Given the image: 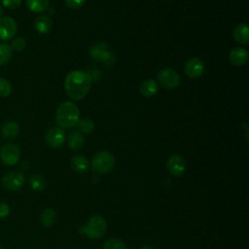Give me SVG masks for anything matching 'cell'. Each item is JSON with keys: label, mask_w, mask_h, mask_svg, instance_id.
<instances>
[{"label": "cell", "mask_w": 249, "mask_h": 249, "mask_svg": "<svg viewBox=\"0 0 249 249\" xmlns=\"http://www.w3.org/2000/svg\"><path fill=\"white\" fill-rule=\"evenodd\" d=\"M92 84L90 75L82 70H73L65 78L64 87L67 95L76 101L82 100L89 93Z\"/></svg>", "instance_id": "6da1fadb"}, {"label": "cell", "mask_w": 249, "mask_h": 249, "mask_svg": "<svg viewBox=\"0 0 249 249\" xmlns=\"http://www.w3.org/2000/svg\"><path fill=\"white\" fill-rule=\"evenodd\" d=\"M80 120V110L71 101L62 102L56 109L55 121L61 128L75 127Z\"/></svg>", "instance_id": "7a4b0ae2"}, {"label": "cell", "mask_w": 249, "mask_h": 249, "mask_svg": "<svg viewBox=\"0 0 249 249\" xmlns=\"http://www.w3.org/2000/svg\"><path fill=\"white\" fill-rule=\"evenodd\" d=\"M107 230V222L105 218L101 215L91 216L86 225L81 226L79 231L82 234H85L90 239H99L101 238Z\"/></svg>", "instance_id": "3957f363"}, {"label": "cell", "mask_w": 249, "mask_h": 249, "mask_svg": "<svg viewBox=\"0 0 249 249\" xmlns=\"http://www.w3.org/2000/svg\"><path fill=\"white\" fill-rule=\"evenodd\" d=\"M90 166L94 173L98 175L106 174L114 168L115 158L107 151H98L92 156Z\"/></svg>", "instance_id": "277c9868"}, {"label": "cell", "mask_w": 249, "mask_h": 249, "mask_svg": "<svg viewBox=\"0 0 249 249\" xmlns=\"http://www.w3.org/2000/svg\"><path fill=\"white\" fill-rule=\"evenodd\" d=\"M158 82L166 89H174L180 85V76L174 69L166 67L159 72Z\"/></svg>", "instance_id": "5b68a950"}, {"label": "cell", "mask_w": 249, "mask_h": 249, "mask_svg": "<svg viewBox=\"0 0 249 249\" xmlns=\"http://www.w3.org/2000/svg\"><path fill=\"white\" fill-rule=\"evenodd\" d=\"M20 158V150L14 143H6L0 148V159L6 165H15Z\"/></svg>", "instance_id": "8992f818"}, {"label": "cell", "mask_w": 249, "mask_h": 249, "mask_svg": "<svg viewBox=\"0 0 249 249\" xmlns=\"http://www.w3.org/2000/svg\"><path fill=\"white\" fill-rule=\"evenodd\" d=\"M89 54L93 59L101 61L108 66L113 65L115 62V56L108 50L107 45L104 43L93 45L89 50Z\"/></svg>", "instance_id": "52a82bcc"}, {"label": "cell", "mask_w": 249, "mask_h": 249, "mask_svg": "<svg viewBox=\"0 0 249 249\" xmlns=\"http://www.w3.org/2000/svg\"><path fill=\"white\" fill-rule=\"evenodd\" d=\"M18 31L16 20L8 16L0 18V40L9 41L13 39Z\"/></svg>", "instance_id": "ba28073f"}, {"label": "cell", "mask_w": 249, "mask_h": 249, "mask_svg": "<svg viewBox=\"0 0 249 249\" xmlns=\"http://www.w3.org/2000/svg\"><path fill=\"white\" fill-rule=\"evenodd\" d=\"M24 182V175L18 171L10 172L2 178V186L8 191H16L20 189L23 186Z\"/></svg>", "instance_id": "9c48e42d"}, {"label": "cell", "mask_w": 249, "mask_h": 249, "mask_svg": "<svg viewBox=\"0 0 249 249\" xmlns=\"http://www.w3.org/2000/svg\"><path fill=\"white\" fill-rule=\"evenodd\" d=\"M45 141L51 148H59L65 141V132L61 127L54 126L51 127L45 135Z\"/></svg>", "instance_id": "30bf717a"}, {"label": "cell", "mask_w": 249, "mask_h": 249, "mask_svg": "<svg viewBox=\"0 0 249 249\" xmlns=\"http://www.w3.org/2000/svg\"><path fill=\"white\" fill-rule=\"evenodd\" d=\"M187 163L183 157L179 155H172L168 158L166 162V168L169 174L179 177L186 171Z\"/></svg>", "instance_id": "8fae6325"}, {"label": "cell", "mask_w": 249, "mask_h": 249, "mask_svg": "<svg viewBox=\"0 0 249 249\" xmlns=\"http://www.w3.org/2000/svg\"><path fill=\"white\" fill-rule=\"evenodd\" d=\"M204 62L198 57H192L186 61L184 73L192 79L200 77L204 72Z\"/></svg>", "instance_id": "7c38bea8"}, {"label": "cell", "mask_w": 249, "mask_h": 249, "mask_svg": "<svg viewBox=\"0 0 249 249\" xmlns=\"http://www.w3.org/2000/svg\"><path fill=\"white\" fill-rule=\"evenodd\" d=\"M229 57H230V61L231 62V64H233L234 66L240 67L247 63L248 53L244 48L237 47V48H233L231 50V52L229 53Z\"/></svg>", "instance_id": "4fadbf2b"}, {"label": "cell", "mask_w": 249, "mask_h": 249, "mask_svg": "<svg viewBox=\"0 0 249 249\" xmlns=\"http://www.w3.org/2000/svg\"><path fill=\"white\" fill-rule=\"evenodd\" d=\"M19 133V125L15 121H8L3 124L1 127V135L4 139H15Z\"/></svg>", "instance_id": "5bb4252c"}, {"label": "cell", "mask_w": 249, "mask_h": 249, "mask_svg": "<svg viewBox=\"0 0 249 249\" xmlns=\"http://www.w3.org/2000/svg\"><path fill=\"white\" fill-rule=\"evenodd\" d=\"M232 37L234 41L241 45H246L249 41V30L248 25L245 23L237 24L232 31Z\"/></svg>", "instance_id": "9a60e30c"}, {"label": "cell", "mask_w": 249, "mask_h": 249, "mask_svg": "<svg viewBox=\"0 0 249 249\" xmlns=\"http://www.w3.org/2000/svg\"><path fill=\"white\" fill-rule=\"evenodd\" d=\"M67 144L73 151L81 150L85 145V137L79 130H73L68 134Z\"/></svg>", "instance_id": "2e32d148"}, {"label": "cell", "mask_w": 249, "mask_h": 249, "mask_svg": "<svg viewBox=\"0 0 249 249\" xmlns=\"http://www.w3.org/2000/svg\"><path fill=\"white\" fill-rule=\"evenodd\" d=\"M158 84L153 79L144 80L139 87V91L144 97H153L158 92Z\"/></svg>", "instance_id": "e0dca14e"}, {"label": "cell", "mask_w": 249, "mask_h": 249, "mask_svg": "<svg viewBox=\"0 0 249 249\" xmlns=\"http://www.w3.org/2000/svg\"><path fill=\"white\" fill-rule=\"evenodd\" d=\"M52 26H53V21L49 16L41 15L37 17L34 21V27L36 31L41 34L48 33L52 29Z\"/></svg>", "instance_id": "ac0fdd59"}, {"label": "cell", "mask_w": 249, "mask_h": 249, "mask_svg": "<svg viewBox=\"0 0 249 249\" xmlns=\"http://www.w3.org/2000/svg\"><path fill=\"white\" fill-rule=\"evenodd\" d=\"M71 165L73 169L78 173H86L89 170V163L86 157L83 155H75L71 158Z\"/></svg>", "instance_id": "d6986e66"}, {"label": "cell", "mask_w": 249, "mask_h": 249, "mask_svg": "<svg viewBox=\"0 0 249 249\" xmlns=\"http://www.w3.org/2000/svg\"><path fill=\"white\" fill-rule=\"evenodd\" d=\"M50 0H26V6L27 8L35 13L40 14L49 9Z\"/></svg>", "instance_id": "ffe728a7"}, {"label": "cell", "mask_w": 249, "mask_h": 249, "mask_svg": "<svg viewBox=\"0 0 249 249\" xmlns=\"http://www.w3.org/2000/svg\"><path fill=\"white\" fill-rule=\"evenodd\" d=\"M28 185L29 187L36 192H42L46 189L47 187V182L45 180L44 177H42L41 175L38 174H34L31 175L28 178Z\"/></svg>", "instance_id": "44dd1931"}, {"label": "cell", "mask_w": 249, "mask_h": 249, "mask_svg": "<svg viewBox=\"0 0 249 249\" xmlns=\"http://www.w3.org/2000/svg\"><path fill=\"white\" fill-rule=\"evenodd\" d=\"M55 211L53 208H45L40 215V221L44 227H51L55 222Z\"/></svg>", "instance_id": "7402d4cb"}, {"label": "cell", "mask_w": 249, "mask_h": 249, "mask_svg": "<svg viewBox=\"0 0 249 249\" xmlns=\"http://www.w3.org/2000/svg\"><path fill=\"white\" fill-rule=\"evenodd\" d=\"M13 50L7 43H0V66L6 65L12 59Z\"/></svg>", "instance_id": "603a6c76"}, {"label": "cell", "mask_w": 249, "mask_h": 249, "mask_svg": "<svg viewBox=\"0 0 249 249\" xmlns=\"http://www.w3.org/2000/svg\"><path fill=\"white\" fill-rule=\"evenodd\" d=\"M77 126H78V130L81 132V133H90L93 128H94V124L92 122V120L89 119V118H84V119H81L79 120L78 124H77Z\"/></svg>", "instance_id": "cb8c5ba5"}, {"label": "cell", "mask_w": 249, "mask_h": 249, "mask_svg": "<svg viewBox=\"0 0 249 249\" xmlns=\"http://www.w3.org/2000/svg\"><path fill=\"white\" fill-rule=\"evenodd\" d=\"M103 249H127V248L123 240L116 237H112L107 239L104 242Z\"/></svg>", "instance_id": "d4e9b609"}, {"label": "cell", "mask_w": 249, "mask_h": 249, "mask_svg": "<svg viewBox=\"0 0 249 249\" xmlns=\"http://www.w3.org/2000/svg\"><path fill=\"white\" fill-rule=\"evenodd\" d=\"M13 88L11 83L5 79L0 78V97H7L12 93Z\"/></svg>", "instance_id": "484cf974"}, {"label": "cell", "mask_w": 249, "mask_h": 249, "mask_svg": "<svg viewBox=\"0 0 249 249\" xmlns=\"http://www.w3.org/2000/svg\"><path fill=\"white\" fill-rule=\"evenodd\" d=\"M26 44L27 42L24 38L17 37L12 41L10 47L13 50V52H21L26 48Z\"/></svg>", "instance_id": "4316f807"}, {"label": "cell", "mask_w": 249, "mask_h": 249, "mask_svg": "<svg viewBox=\"0 0 249 249\" xmlns=\"http://www.w3.org/2000/svg\"><path fill=\"white\" fill-rule=\"evenodd\" d=\"M22 0H1V5L9 10H16L21 5Z\"/></svg>", "instance_id": "83f0119b"}, {"label": "cell", "mask_w": 249, "mask_h": 249, "mask_svg": "<svg viewBox=\"0 0 249 249\" xmlns=\"http://www.w3.org/2000/svg\"><path fill=\"white\" fill-rule=\"evenodd\" d=\"M65 5L72 10L80 9L86 2V0H64Z\"/></svg>", "instance_id": "f1b7e54d"}, {"label": "cell", "mask_w": 249, "mask_h": 249, "mask_svg": "<svg viewBox=\"0 0 249 249\" xmlns=\"http://www.w3.org/2000/svg\"><path fill=\"white\" fill-rule=\"evenodd\" d=\"M10 206L8 203L1 201L0 202V219H5L10 215Z\"/></svg>", "instance_id": "f546056e"}, {"label": "cell", "mask_w": 249, "mask_h": 249, "mask_svg": "<svg viewBox=\"0 0 249 249\" xmlns=\"http://www.w3.org/2000/svg\"><path fill=\"white\" fill-rule=\"evenodd\" d=\"M3 14H4V7L0 4V18L3 17Z\"/></svg>", "instance_id": "4dcf8cb0"}, {"label": "cell", "mask_w": 249, "mask_h": 249, "mask_svg": "<svg viewBox=\"0 0 249 249\" xmlns=\"http://www.w3.org/2000/svg\"><path fill=\"white\" fill-rule=\"evenodd\" d=\"M141 249H154L152 246H149V245H146V246H143Z\"/></svg>", "instance_id": "1f68e13d"}, {"label": "cell", "mask_w": 249, "mask_h": 249, "mask_svg": "<svg viewBox=\"0 0 249 249\" xmlns=\"http://www.w3.org/2000/svg\"><path fill=\"white\" fill-rule=\"evenodd\" d=\"M0 249H3V248H2V247H1V246H0Z\"/></svg>", "instance_id": "d6a6232c"}, {"label": "cell", "mask_w": 249, "mask_h": 249, "mask_svg": "<svg viewBox=\"0 0 249 249\" xmlns=\"http://www.w3.org/2000/svg\"><path fill=\"white\" fill-rule=\"evenodd\" d=\"M0 144H1V141H0Z\"/></svg>", "instance_id": "836d02e7"}]
</instances>
